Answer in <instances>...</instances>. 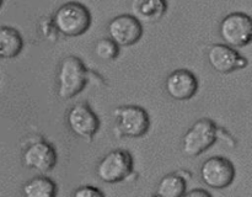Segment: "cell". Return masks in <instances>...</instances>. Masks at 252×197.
I'll return each instance as SVG.
<instances>
[{"mask_svg":"<svg viewBox=\"0 0 252 197\" xmlns=\"http://www.w3.org/2000/svg\"><path fill=\"white\" fill-rule=\"evenodd\" d=\"M53 24L59 33L66 37L81 36L91 25V14L88 7L78 1H68L58 7Z\"/></svg>","mask_w":252,"mask_h":197,"instance_id":"obj_1","label":"cell"},{"mask_svg":"<svg viewBox=\"0 0 252 197\" xmlns=\"http://www.w3.org/2000/svg\"><path fill=\"white\" fill-rule=\"evenodd\" d=\"M58 81V96L62 100H69L81 93L88 83V70L81 59L65 57L59 66Z\"/></svg>","mask_w":252,"mask_h":197,"instance_id":"obj_2","label":"cell"},{"mask_svg":"<svg viewBox=\"0 0 252 197\" xmlns=\"http://www.w3.org/2000/svg\"><path fill=\"white\" fill-rule=\"evenodd\" d=\"M218 132V126L209 118L196 121L182 138V152L187 157H198L216 143Z\"/></svg>","mask_w":252,"mask_h":197,"instance_id":"obj_3","label":"cell"},{"mask_svg":"<svg viewBox=\"0 0 252 197\" xmlns=\"http://www.w3.org/2000/svg\"><path fill=\"white\" fill-rule=\"evenodd\" d=\"M116 133L118 137L140 138L149 131L150 117L140 106L126 105L115 111Z\"/></svg>","mask_w":252,"mask_h":197,"instance_id":"obj_4","label":"cell"},{"mask_svg":"<svg viewBox=\"0 0 252 197\" xmlns=\"http://www.w3.org/2000/svg\"><path fill=\"white\" fill-rule=\"evenodd\" d=\"M134 160L126 149H115L102 158L96 167V174L107 184L123 181L133 172Z\"/></svg>","mask_w":252,"mask_h":197,"instance_id":"obj_5","label":"cell"},{"mask_svg":"<svg viewBox=\"0 0 252 197\" xmlns=\"http://www.w3.org/2000/svg\"><path fill=\"white\" fill-rule=\"evenodd\" d=\"M219 33L223 41L233 48L248 46L252 39V20L244 12H231L220 22Z\"/></svg>","mask_w":252,"mask_h":197,"instance_id":"obj_6","label":"cell"},{"mask_svg":"<svg viewBox=\"0 0 252 197\" xmlns=\"http://www.w3.org/2000/svg\"><path fill=\"white\" fill-rule=\"evenodd\" d=\"M201 179L212 189H225L235 179V166L228 158L219 155L208 158L201 166Z\"/></svg>","mask_w":252,"mask_h":197,"instance_id":"obj_7","label":"cell"},{"mask_svg":"<svg viewBox=\"0 0 252 197\" xmlns=\"http://www.w3.org/2000/svg\"><path fill=\"white\" fill-rule=\"evenodd\" d=\"M66 122L71 132L79 138L93 142L100 128V120L86 102H79L69 110Z\"/></svg>","mask_w":252,"mask_h":197,"instance_id":"obj_8","label":"cell"},{"mask_svg":"<svg viewBox=\"0 0 252 197\" xmlns=\"http://www.w3.org/2000/svg\"><path fill=\"white\" fill-rule=\"evenodd\" d=\"M110 38L118 47H129L137 43L143 36L142 22L133 15H120L110 21L107 26Z\"/></svg>","mask_w":252,"mask_h":197,"instance_id":"obj_9","label":"cell"},{"mask_svg":"<svg viewBox=\"0 0 252 197\" xmlns=\"http://www.w3.org/2000/svg\"><path fill=\"white\" fill-rule=\"evenodd\" d=\"M58 155L51 143L46 140H37L25 149L22 155L24 165L29 169L39 172H48L56 167Z\"/></svg>","mask_w":252,"mask_h":197,"instance_id":"obj_10","label":"cell"},{"mask_svg":"<svg viewBox=\"0 0 252 197\" xmlns=\"http://www.w3.org/2000/svg\"><path fill=\"white\" fill-rule=\"evenodd\" d=\"M207 58L212 68L221 74L231 73L248 66V59L226 44H213L209 47Z\"/></svg>","mask_w":252,"mask_h":197,"instance_id":"obj_11","label":"cell"},{"mask_svg":"<svg viewBox=\"0 0 252 197\" xmlns=\"http://www.w3.org/2000/svg\"><path fill=\"white\" fill-rule=\"evenodd\" d=\"M165 89L174 100L187 101L196 95L198 81L189 69H176L166 78Z\"/></svg>","mask_w":252,"mask_h":197,"instance_id":"obj_12","label":"cell"},{"mask_svg":"<svg viewBox=\"0 0 252 197\" xmlns=\"http://www.w3.org/2000/svg\"><path fill=\"white\" fill-rule=\"evenodd\" d=\"M167 9L166 0H133V16L139 21L157 22L162 19Z\"/></svg>","mask_w":252,"mask_h":197,"instance_id":"obj_13","label":"cell"},{"mask_svg":"<svg viewBox=\"0 0 252 197\" xmlns=\"http://www.w3.org/2000/svg\"><path fill=\"white\" fill-rule=\"evenodd\" d=\"M24 48V39L17 30L9 26H0V58L12 59Z\"/></svg>","mask_w":252,"mask_h":197,"instance_id":"obj_14","label":"cell"},{"mask_svg":"<svg viewBox=\"0 0 252 197\" xmlns=\"http://www.w3.org/2000/svg\"><path fill=\"white\" fill-rule=\"evenodd\" d=\"M22 190L27 197H53L57 194V185L49 177L39 175L27 181Z\"/></svg>","mask_w":252,"mask_h":197,"instance_id":"obj_15","label":"cell"},{"mask_svg":"<svg viewBox=\"0 0 252 197\" xmlns=\"http://www.w3.org/2000/svg\"><path fill=\"white\" fill-rule=\"evenodd\" d=\"M186 192V181L179 174H169L160 180L157 189L158 197H181Z\"/></svg>","mask_w":252,"mask_h":197,"instance_id":"obj_16","label":"cell"},{"mask_svg":"<svg viewBox=\"0 0 252 197\" xmlns=\"http://www.w3.org/2000/svg\"><path fill=\"white\" fill-rule=\"evenodd\" d=\"M94 52L101 61L111 62L117 58L118 53H120V47L111 38H101L96 42Z\"/></svg>","mask_w":252,"mask_h":197,"instance_id":"obj_17","label":"cell"},{"mask_svg":"<svg viewBox=\"0 0 252 197\" xmlns=\"http://www.w3.org/2000/svg\"><path fill=\"white\" fill-rule=\"evenodd\" d=\"M74 196L76 197H103V194L98 189L93 186H80L75 192Z\"/></svg>","mask_w":252,"mask_h":197,"instance_id":"obj_18","label":"cell"},{"mask_svg":"<svg viewBox=\"0 0 252 197\" xmlns=\"http://www.w3.org/2000/svg\"><path fill=\"white\" fill-rule=\"evenodd\" d=\"M185 196H187V197H211V194H209L208 191H206V190L196 189V190H192V191H189V192H185Z\"/></svg>","mask_w":252,"mask_h":197,"instance_id":"obj_19","label":"cell"},{"mask_svg":"<svg viewBox=\"0 0 252 197\" xmlns=\"http://www.w3.org/2000/svg\"><path fill=\"white\" fill-rule=\"evenodd\" d=\"M2 1H4V0H0V7H1V5H2Z\"/></svg>","mask_w":252,"mask_h":197,"instance_id":"obj_20","label":"cell"}]
</instances>
